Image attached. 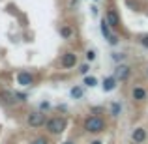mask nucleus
Wrapping results in <instances>:
<instances>
[{
    "mask_svg": "<svg viewBox=\"0 0 148 144\" xmlns=\"http://www.w3.org/2000/svg\"><path fill=\"white\" fill-rule=\"evenodd\" d=\"M146 75H148V69H146Z\"/></svg>",
    "mask_w": 148,
    "mask_h": 144,
    "instance_id": "obj_26",
    "label": "nucleus"
},
{
    "mask_svg": "<svg viewBox=\"0 0 148 144\" xmlns=\"http://www.w3.org/2000/svg\"><path fill=\"white\" fill-rule=\"evenodd\" d=\"M146 90L145 88H141V86H135L133 90H131V97H133L135 101H145L146 99Z\"/></svg>",
    "mask_w": 148,
    "mask_h": 144,
    "instance_id": "obj_9",
    "label": "nucleus"
},
{
    "mask_svg": "<svg viewBox=\"0 0 148 144\" xmlns=\"http://www.w3.org/2000/svg\"><path fill=\"white\" fill-rule=\"evenodd\" d=\"M116 77H107V79H103V84H101V86H103V92H112L116 88Z\"/></svg>",
    "mask_w": 148,
    "mask_h": 144,
    "instance_id": "obj_10",
    "label": "nucleus"
},
{
    "mask_svg": "<svg viewBox=\"0 0 148 144\" xmlns=\"http://www.w3.org/2000/svg\"><path fill=\"white\" fill-rule=\"evenodd\" d=\"M79 73L86 75V73H88V64H83V66H81V68H79Z\"/></svg>",
    "mask_w": 148,
    "mask_h": 144,
    "instance_id": "obj_20",
    "label": "nucleus"
},
{
    "mask_svg": "<svg viewBox=\"0 0 148 144\" xmlns=\"http://www.w3.org/2000/svg\"><path fill=\"white\" fill-rule=\"evenodd\" d=\"M60 66H62L64 69H71V68H75V66H77V54H75V53H71V51L64 53V54H62V58H60Z\"/></svg>",
    "mask_w": 148,
    "mask_h": 144,
    "instance_id": "obj_4",
    "label": "nucleus"
},
{
    "mask_svg": "<svg viewBox=\"0 0 148 144\" xmlns=\"http://www.w3.org/2000/svg\"><path fill=\"white\" fill-rule=\"evenodd\" d=\"M62 144H75V142H73V141H64Z\"/></svg>",
    "mask_w": 148,
    "mask_h": 144,
    "instance_id": "obj_25",
    "label": "nucleus"
},
{
    "mask_svg": "<svg viewBox=\"0 0 148 144\" xmlns=\"http://www.w3.org/2000/svg\"><path fill=\"white\" fill-rule=\"evenodd\" d=\"M30 144H49V141H47L45 137H38V139H34Z\"/></svg>",
    "mask_w": 148,
    "mask_h": 144,
    "instance_id": "obj_17",
    "label": "nucleus"
},
{
    "mask_svg": "<svg viewBox=\"0 0 148 144\" xmlns=\"http://www.w3.org/2000/svg\"><path fill=\"white\" fill-rule=\"evenodd\" d=\"M0 99L4 101L6 105H15L17 103V94L15 92H10V90H4V92H0Z\"/></svg>",
    "mask_w": 148,
    "mask_h": 144,
    "instance_id": "obj_7",
    "label": "nucleus"
},
{
    "mask_svg": "<svg viewBox=\"0 0 148 144\" xmlns=\"http://www.w3.org/2000/svg\"><path fill=\"white\" fill-rule=\"evenodd\" d=\"M101 34H103L105 38H111L112 34H111V30H109V23H107V19H103V21H101Z\"/></svg>",
    "mask_w": 148,
    "mask_h": 144,
    "instance_id": "obj_12",
    "label": "nucleus"
},
{
    "mask_svg": "<svg viewBox=\"0 0 148 144\" xmlns=\"http://www.w3.org/2000/svg\"><path fill=\"white\" fill-rule=\"evenodd\" d=\"M124 56H126V54H122V53H114V54H112L114 62H122V60H124Z\"/></svg>",
    "mask_w": 148,
    "mask_h": 144,
    "instance_id": "obj_19",
    "label": "nucleus"
},
{
    "mask_svg": "<svg viewBox=\"0 0 148 144\" xmlns=\"http://www.w3.org/2000/svg\"><path fill=\"white\" fill-rule=\"evenodd\" d=\"M40 107H41V109H43V111H47V109L51 107V103H49V101H43V103H41V105H40Z\"/></svg>",
    "mask_w": 148,
    "mask_h": 144,
    "instance_id": "obj_23",
    "label": "nucleus"
},
{
    "mask_svg": "<svg viewBox=\"0 0 148 144\" xmlns=\"http://www.w3.org/2000/svg\"><path fill=\"white\" fill-rule=\"evenodd\" d=\"M105 127H107V124L99 116H88L84 120V131H88V133H101V131H105Z\"/></svg>",
    "mask_w": 148,
    "mask_h": 144,
    "instance_id": "obj_1",
    "label": "nucleus"
},
{
    "mask_svg": "<svg viewBox=\"0 0 148 144\" xmlns=\"http://www.w3.org/2000/svg\"><path fill=\"white\" fill-rule=\"evenodd\" d=\"M107 41H109V43H111V45H116V43H118V38H116V36H114V34H112V36H111V38H109V40H107Z\"/></svg>",
    "mask_w": 148,
    "mask_h": 144,
    "instance_id": "obj_21",
    "label": "nucleus"
},
{
    "mask_svg": "<svg viewBox=\"0 0 148 144\" xmlns=\"http://www.w3.org/2000/svg\"><path fill=\"white\" fill-rule=\"evenodd\" d=\"M141 45L148 49V36H143V38H141Z\"/></svg>",
    "mask_w": 148,
    "mask_h": 144,
    "instance_id": "obj_22",
    "label": "nucleus"
},
{
    "mask_svg": "<svg viewBox=\"0 0 148 144\" xmlns=\"http://www.w3.org/2000/svg\"><path fill=\"white\" fill-rule=\"evenodd\" d=\"M17 83L21 84V86H30V84L34 83V77L30 75L28 71H21V73H17Z\"/></svg>",
    "mask_w": 148,
    "mask_h": 144,
    "instance_id": "obj_8",
    "label": "nucleus"
},
{
    "mask_svg": "<svg viewBox=\"0 0 148 144\" xmlns=\"http://www.w3.org/2000/svg\"><path fill=\"white\" fill-rule=\"evenodd\" d=\"M130 73H131V69H130V66H126V64H118L116 69H114V77L118 81H126L127 77H130Z\"/></svg>",
    "mask_w": 148,
    "mask_h": 144,
    "instance_id": "obj_5",
    "label": "nucleus"
},
{
    "mask_svg": "<svg viewBox=\"0 0 148 144\" xmlns=\"http://www.w3.org/2000/svg\"><path fill=\"white\" fill-rule=\"evenodd\" d=\"M45 129H47L51 135H60V133H64V129H66V120L60 118V116L49 118L47 124H45Z\"/></svg>",
    "mask_w": 148,
    "mask_h": 144,
    "instance_id": "obj_2",
    "label": "nucleus"
},
{
    "mask_svg": "<svg viewBox=\"0 0 148 144\" xmlns=\"http://www.w3.org/2000/svg\"><path fill=\"white\" fill-rule=\"evenodd\" d=\"M90 144H103V142H101V141H99V139H96V141H92Z\"/></svg>",
    "mask_w": 148,
    "mask_h": 144,
    "instance_id": "obj_24",
    "label": "nucleus"
},
{
    "mask_svg": "<svg viewBox=\"0 0 148 144\" xmlns=\"http://www.w3.org/2000/svg\"><path fill=\"white\" fill-rule=\"evenodd\" d=\"M146 129L145 127H137V129H133V133H131V139H133V142L135 144H143L146 141Z\"/></svg>",
    "mask_w": 148,
    "mask_h": 144,
    "instance_id": "obj_6",
    "label": "nucleus"
},
{
    "mask_svg": "<svg viewBox=\"0 0 148 144\" xmlns=\"http://www.w3.org/2000/svg\"><path fill=\"white\" fill-rule=\"evenodd\" d=\"M26 122H28L30 127H41V126H45V124H47V118H45L43 112L36 111V112H30V114L26 116Z\"/></svg>",
    "mask_w": 148,
    "mask_h": 144,
    "instance_id": "obj_3",
    "label": "nucleus"
},
{
    "mask_svg": "<svg viewBox=\"0 0 148 144\" xmlns=\"http://www.w3.org/2000/svg\"><path fill=\"white\" fill-rule=\"evenodd\" d=\"M86 60H88V62L96 60V51H86Z\"/></svg>",
    "mask_w": 148,
    "mask_h": 144,
    "instance_id": "obj_18",
    "label": "nucleus"
},
{
    "mask_svg": "<svg viewBox=\"0 0 148 144\" xmlns=\"http://www.w3.org/2000/svg\"><path fill=\"white\" fill-rule=\"evenodd\" d=\"M84 84L90 86V88H94L96 84H98V79H96V77H84Z\"/></svg>",
    "mask_w": 148,
    "mask_h": 144,
    "instance_id": "obj_16",
    "label": "nucleus"
},
{
    "mask_svg": "<svg viewBox=\"0 0 148 144\" xmlns=\"http://www.w3.org/2000/svg\"><path fill=\"white\" fill-rule=\"evenodd\" d=\"M107 23H109V26H112V28H118L120 19H118V15H116V11H112V10L107 11Z\"/></svg>",
    "mask_w": 148,
    "mask_h": 144,
    "instance_id": "obj_11",
    "label": "nucleus"
},
{
    "mask_svg": "<svg viewBox=\"0 0 148 144\" xmlns=\"http://www.w3.org/2000/svg\"><path fill=\"white\" fill-rule=\"evenodd\" d=\"M120 112H122V107H120V103L114 101V103L111 105V114L112 116H120Z\"/></svg>",
    "mask_w": 148,
    "mask_h": 144,
    "instance_id": "obj_15",
    "label": "nucleus"
},
{
    "mask_svg": "<svg viewBox=\"0 0 148 144\" xmlns=\"http://www.w3.org/2000/svg\"><path fill=\"white\" fill-rule=\"evenodd\" d=\"M60 36L64 38V40H69V38L73 36V30L69 28V26H60Z\"/></svg>",
    "mask_w": 148,
    "mask_h": 144,
    "instance_id": "obj_13",
    "label": "nucleus"
},
{
    "mask_svg": "<svg viewBox=\"0 0 148 144\" xmlns=\"http://www.w3.org/2000/svg\"><path fill=\"white\" fill-rule=\"evenodd\" d=\"M69 94H71V97H75V99H81V97H83V88L73 86L71 90H69Z\"/></svg>",
    "mask_w": 148,
    "mask_h": 144,
    "instance_id": "obj_14",
    "label": "nucleus"
}]
</instances>
